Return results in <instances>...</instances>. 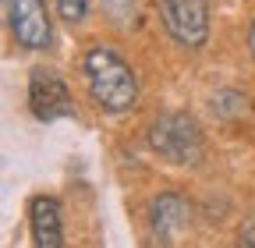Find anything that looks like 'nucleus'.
I'll return each instance as SVG.
<instances>
[{
    "mask_svg": "<svg viewBox=\"0 0 255 248\" xmlns=\"http://www.w3.org/2000/svg\"><path fill=\"white\" fill-rule=\"evenodd\" d=\"M78 78L89 103L107 117H124L138 107V75L128 64V57L110 43H89L78 53Z\"/></svg>",
    "mask_w": 255,
    "mask_h": 248,
    "instance_id": "1",
    "label": "nucleus"
},
{
    "mask_svg": "<svg viewBox=\"0 0 255 248\" xmlns=\"http://www.w3.org/2000/svg\"><path fill=\"white\" fill-rule=\"evenodd\" d=\"M145 145L159 160H167L174 167H195L206 152V138H202L199 121L191 114H181V110L159 114L145 131Z\"/></svg>",
    "mask_w": 255,
    "mask_h": 248,
    "instance_id": "2",
    "label": "nucleus"
},
{
    "mask_svg": "<svg viewBox=\"0 0 255 248\" xmlns=\"http://www.w3.org/2000/svg\"><path fill=\"white\" fill-rule=\"evenodd\" d=\"M4 28L11 46L25 53L53 50V18L46 0H4Z\"/></svg>",
    "mask_w": 255,
    "mask_h": 248,
    "instance_id": "3",
    "label": "nucleus"
},
{
    "mask_svg": "<svg viewBox=\"0 0 255 248\" xmlns=\"http://www.w3.org/2000/svg\"><path fill=\"white\" fill-rule=\"evenodd\" d=\"M25 107L43 124L60 121V117H75V96H71L68 78L50 64H36L25 78Z\"/></svg>",
    "mask_w": 255,
    "mask_h": 248,
    "instance_id": "4",
    "label": "nucleus"
},
{
    "mask_svg": "<svg viewBox=\"0 0 255 248\" xmlns=\"http://www.w3.org/2000/svg\"><path fill=\"white\" fill-rule=\"evenodd\" d=\"M152 7L159 14L163 32L177 46L199 50L209 39V28H213V7H209V0H152Z\"/></svg>",
    "mask_w": 255,
    "mask_h": 248,
    "instance_id": "5",
    "label": "nucleus"
},
{
    "mask_svg": "<svg viewBox=\"0 0 255 248\" xmlns=\"http://www.w3.org/2000/svg\"><path fill=\"white\" fill-rule=\"evenodd\" d=\"M145 220H149L156 241H174V238H181L191 227V202L181 192H159L149 202Z\"/></svg>",
    "mask_w": 255,
    "mask_h": 248,
    "instance_id": "6",
    "label": "nucleus"
},
{
    "mask_svg": "<svg viewBox=\"0 0 255 248\" xmlns=\"http://www.w3.org/2000/svg\"><path fill=\"white\" fill-rule=\"evenodd\" d=\"M25 220H28V234L36 248H60L64 245V213L60 202L53 195H32L25 206Z\"/></svg>",
    "mask_w": 255,
    "mask_h": 248,
    "instance_id": "7",
    "label": "nucleus"
},
{
    "mask_svg": "<svg viewBox=\"0 0 255 248\" xmlns=\"http://www.w3.org/2000/svg\"><path fill=\"white\" fill-rule=\"evenodd\" d=\"M53 11L68 28H78L89 18V0H53Z\"/></svg>",
    "mask_w": 255,
    "mask_h": 248,
    "instance_id": "8",
    "label": "nucleus"
},
{
    "mask_svg": "<svg viewBox=\"0 0 255 248\" xmlns=\"http://www.w3.org/2000/svg\"><path fill=\"white\" fill-rule=\"evenodd\" d=\"M245 46H248V57L255 60V18H252V25H248V39H245Z\"/></svg>",
    "mask_w": 255,
    "mask_h": 248,
    "instance_id": "9",
    "label": "nucleus"
}]
</instances>
